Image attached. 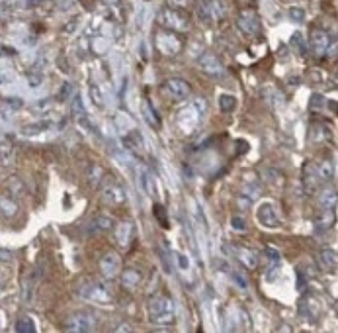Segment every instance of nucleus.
<instances>
[{"instance_id": "nucleus-1", "label": "nucleus", "mask_w": 338, "mask_h": 333, "mask_svg": "<svg viewBox=\"0 0 338 333\" xmlns=\"http://www.w3.org/2000/svg\"><path fill=\"white\" fill-rule=\"evenodd\" d=\"M147 312H149V320L158 328H168L176 322V306L172 298L164 294H158L149 300Z\"/></svg>"}, {"instance_id": "nucleus-26", "label": "nucleus", "mask_w": 338, "mask_h": 333, "mask_svg": "<svg viewBox=\"0 0 338 333\" xmlns=\"http://www.w3.org/2000/svg\"><path fill=\"white\" fill-rule=\"evenodd\" d=\"M102 178H104V170L100 165H92L88 168V184L92 188H98L102 184Z\"/></svg>"}, {"instance_id": "nucleus-46", "label": "nucleus", "mask_w": 338, "mask_h": 333, "mask_svg": "<svg viewBox=\"0 0 338 333\" xmlns=\"http://www.w3.org/2000/svg\"><path fill=\"white\" fill-rule=\"evenodd\" d=\"M14 259V255L10 253V251H6V249H0V261H4V263H10Z\"/></svg>"}, {"instance_id": "nucleus-8", "label": "nucleus", "mask_w": 338, "mask_h": 333, "mask_svg": "<svg viewBox=\"0 0 338 333\" xmlns=\"http://www.w3.org/2000/svg\"><path fill=\"white\" fill-rule=\"evenodd\" d=\"M154 41H156V47H158V51H160V53H164V55H176V53L180 51V47H182V41H180V37H178V35H176L174 32L156 33Z\"/></svg>"}, {"instance_id": "nucleus-11", "label": "nucleus", "mask_w": 338, "mask_h": 333, "mask_svg": "<svg viewBox=\"0 0 338 333\" xmlns=\"http://www.w3.org/2000/svg\"><path fill=\"white\" fill-rule=\"evenodd\" d=\"M329 43H331V37H329L327 32H323V30H313V32H311L309 45H311V51H313L317 57H323V55L329 51Z\"/></svg>"}, {"instance_id": "nucleus-25", "label": "nucleus", "mask_w": 338, "mask_h": 333, "mask_svg": "<svg viewBox=\"0 0 338 333\" xmlns=\"http://www.w3.org/2000/svg\"><path fill=\"white\" fill-rule=\"evenodd\" d=\"M264 180L272 188H279L283 184V174L279 170H276V168H268V170H264Z\"/></svg>"}, {"instance_id": "nucleus-14", "label": "nucleus", "mask_w": 338, "mask_h": 333, "mask_svg": "<svg viewBox=\"0 0 338 333\" xmlns=\"http://www.w3.org/2000/svg\"><path fill=\"white\" fill-rule=\"evenodd\" d=\"M237 26H239V28H241L245 33H256L258 30H260V22H258L256 12H252V10H245V12L239 16Z\"/></svg>"}, {"instance_id": "nucleus-49", "label": "nucleus", "mask_w": 338, "mask_h": 333, "mask_svg": "<svg viewBox=\"0 0 338 333\" xmlns=\"http://www.w3.org/2000/svg\"><path fill=\"white\" fill-rule=\"evenodd\" d=\"M176 257H178V265H180V268H182V270L190 268V261L186 259L184 255H176Z\"/></svg>"}, {"instance_id": "nucleus-50", "label": "nucleus", "mask_w": 338, "mask_h": 333, "mask_svg": "<svg viewBox=\"0 0 338 333\" xmlns=\"http://www.w3.org/2000/svg\"><path fill=\"white\" fill-rule=\"evenodd\" d=\"M116 332H131V326H127V324H125V326H120Z\"/></svg>"}, {"instance_id": "nucleus-24", "label": "nucleus", "mask_w": 338, "mask_h": 333, "mask_svg": "<svg viewBox=\"0 0 338 333\" xmlns=\"http://www.w3.org/2000/svg\"><path fill=\"white\" fill-rule=\"evenodd\" d=\"M6 188H8V194H10L12 198H16V196L20 198V196L24 194V188H26V186H24V182H22L20 178L10 176V178H8V182H6Z\"/></svg>"}, {"instance_id": "nucleus-34", "label": "nucleus", "mask_w": 338, "mask_h": 333, "mask_svg": "<svg viewBox=\"0 0 338 333\" xmlns=\"http://www.w3.org/2000/svg\"><path fill=\"white\" fill-rule=\"evenodd\" d=\"M90 96H92V102L96 104V108H104L106 100H104V94H102L98 84H90Z\"/></svg>"}, {"instance_id": "nucleus-48", "label": "nucleus", "mask_w": 338, "mask_h": 333, "mask_svg": "<svg viewBox=\"0 0 338 333\" xmlns=\"http://www.w3.org/2000/svg\"><path fill=\"white\" fill-rule=\"evenodd\" d=\"M190 2H192V0H170V4H172L174 8H178V10H180V8H186Z\"/></svg>"}, {"instance_id": "nucleus-5", "label": "nucleus", "mask_w": 338, "mask_h": 333, "mask_svg": "<svg viewBox=\"0 0 338 333\" xmlns=\"http://www.w3.org/2000/svg\"><path fill=\"white\" fill-rule=\"evenodd\" d=\"M78 296L100 302V304H106V302L112 300V292L102 282H82L80 288H78Z\"/></svg>"}, {"instance_id": "nucleus-29", "label": "nucleus", "mask_w": 338, "mask_h": 333, "mask_svg": "<svg viewBox=\"0 0 338 333\" xmlns=\"http://www.w3.org/2000/svg\"><path fill=\"white\" fill-rule=\"evenodd\" d=\"M317 170H319V176H321L323 182H325V180H331V178L335 176V168H333V163H331L329 159H325L323 163H319V165H317Z\"/></svg>"}, {"instance_id": "nucleus-38", "label": "nucleus", "mask_w": 338, "mask_h": 333, "mask_svg": "<svg viewBox=\"0 0 338 333\" xmlns=\"http://www.w3.org/2000/svg\"><path fill=\"white\" fill-rule=\"evenodd\" d=\"M192 104L196 106V110H198V112H200L202 116H203V114L207 112V100L203 98V96H196V98L192 100Z\"/></svg>"}, {"instance_id": "nucleus-9", "label": "nucleus", "mask_w": 338, "mask_h": 333, "mask_svg": "<svg viewBox=\"0 0 338 333\" xmlns=\"http://www.w3.org/2000/svg\"><path fill=\"white\" fill-rule=\"evenodd\" d=\"M200 120H202V114L196 110L194 104H190L188 108H182V110L178 112V126H180V130L184 133L194 132V130L198 128Z\"/></svg>"}, {"instance_id": "nucleus-41", "label": "nucleus", "mask_w": 338, "mask_h": 333, "mask_svg": "<svg viewBox=\"0 0 338 333\" xmlns=\"http://www.w3.org/2000/svg\"><path fill=\"white\" fill-rule=\"evenodd\" d=\"M252 202H254V200H250L248 196H245V194L239 192V196H237V206H239V210H248Z\"/></svg>"}, {"instance_id": "nucleus-2", "label": "nucleus", "mask_w": 338, "mask_h": 333, "mask_svg": "<svg viewBox=\"0 0 338 333\" xmlns=\"http://www.w3.org/2000/svg\"><path fill=\"white\" fill-rule=\"evenodd\" d=\"M96 328V318L90 312H74L63 322V330L68 333H88Z\"/></svg>"}, {"instance_id": "nucleus-40", "label": "nucleus", "mask_w": 338, "mask_h": 333, "mask_svg": "<svg viewBox=\"0 0 338 333\" xmlns=\"http://www.w3.org/2000/svg\"><path fill=\"white\" fill-rule=\"evenodd\" d=\"M72 108H74V116H76V118H80V116H86V112H84V106H82V98H80V96H74Z\"/></svg>"}, {"instance_id": "nucleus-36", "label": "nucleus", "mask_w": 338, "mask_h": 333, "mask_svg": "<svg viewBox=\"0 0 338 333\" xmlns=\"http://www.w3.org/2000/svg\"><path fill=\"white\" fill-rule=\"evenodd\" d=\"M198 20L202 24H211V12L207 6H198Z\"/></svg>"}, {"instance_id": "nucleus-18", "label": "nucleus", "mask_w": 338, "mask_h": 333, "mask_svg": "<svg viewBox=\"0 0 338 333\" xmlns=\"http://www.w3.org/2000/svg\"><path fill=\"white\" fill-rule=\"evenodd\" d=\"M122 284L127 290H135L141 284V272L137 268H127L122 274Z\"/></svg>"}, {"instance_id": "nucleus-21", "label": "nucleus", "mask_w": 338, "mask_h": 333, "mask_svg": "<svg viewBox=\"0 0 338 333\" xmlns=\"http://www.w3.org/2000/svg\"><path fill=\"white\" fill-rule=\"evenodd\" d=\"M131 224L129 222H122V224H118V228H116V241L122 245V247H127L129 245V239H131Z\"/></svg>"}, {"instance_id": "nucleus-22", "label": "nucleus", "mask_w": 338, "mask_h": 333, "mask_svg": "<svg viewBox=\"0 0 338 333\" xmlns=\"http://www.w3.org/2000/svg\"><path fill=\"white\" fill-rule=\"evenodd\" d=\"M319 204L323 206V210H335V206H337V190L335 188H325L321 192Z\"/></svg>"}, {"instance_id": "nucleus-23", "label": "nucleus", "mask_w": 338, "mask_h": 333, "mask_svg": "<svg viewBox=\"0 0 338 333\" xmlns=\"http://www.w3.org/2000/svg\"><path fill=\"white\" fill-rule=\"evenodd\" d=\"M299 314L303 318H309V320H315L317 318V306L311 298H301L299 302Z\"/></svg>"}, {"instance_id": "nucleus-7", "label": "nucleus", "mask_w": 338, "mask_h": 333, "mask_svg": "<svg viewBox=\"0 0 338 333\" xmlns=\"http://www.w3.org/2000/svg\"><path fill=\"white\" fill-rule=\"evenodd\" d=\"M162 92L168 96V98L176 100V102H180V100H186L190 96V84L186 83L184 79H166L164 81V84H162Z\"/></svg>"}, {"instance_id": "nucleus-30", "label": "nucleus", "mask_w": 338, "mask_h": 333, "mask_svg": "<svg viewBox=\"0 0 338 333\" xmlns=\"http://www.w3.org/2000/svg\"><path fill=\"white\" fill-rule=\"evenodd\" d=\"M16 210H18V204H16L14 198H0V212H2L6 218L14 216Z\"/></svg>"}, {"instance_id": "nucleus-17", "label": "nucleus", "mask_w": 338, "mask_h": 333, "mask_svg": "<svg viewBox=\"0 0 338 333\" xmlns=\"http://www.w3.org/2000/svg\"><path fill=\"white\" fill-rule=\"evenodd\" d=\"M141 188L149 198H158V184H156V178H154L153 172H143L141 174Z\"/></svg>"}, {"instance_id": "nucleus-19", "label": "nucleus", "mask_w": 338, "mask_h": 333, "mask_svg": "<svg viewBox=\"0 0 338 333\" xmlns=\"http://www.w3.org/2000/svg\"><path fill=\"white\" fill-rule=\"evenodd\" d=\"M125 145H127L131 151H135V153L145 151V139H143V135L137 132V130H133V132L125 137Z\"/></svg>"}, {"instance_id": "nucleus-20", "label": "nucleus", "mask_w": 338, "mask_h": 333, "mask_svg": "<svg viewBox=\"0 0 338 333\" xmlns=\"http://www.w3.org/2000/svg\"><path fill=\"white\" fill-rule=\"evenodd\" d=\"M143 116H145V120H147V124H149L151 128H156V130L160 128V118L156 116V110H154L153 104L147 98L143 100Z\"/></svg>"}, {"instance_id": "nucleus-12", "label": "nucleus", "mask_w": 338, "mask_h": 333, "mask_svg": "<svg viewBox=\"0 0 338 333\" xmlns=\"http://www.w3.org/2000/svg\"><path fill=\"white\" fill-rule=\"evenodd\" d=\"M235 257H237V261L241 263L243 266L246 268H256L258 266V255H256V251L254 249H250V247H246V245H235Z\"/></svg>"}, {"instance_id": "nucleus-37", "label": "nucleus", "mask_w": 338, "mask_h": 333, "mask_svg": "<svg viewBox=\"0 0 338 333\" xmlns=\"http://www.w3.org/2000/svg\"><path fill=\"white\" fill-rule=\"evenodd\" d=\"M154 216L158 218V222H160V226H162V228H168V222H166V212H164V208H162L160 204H154Z\"/></svg>"}, {"instance_id": "nucleus-42", "label": "nucleus", "mask_w": 338, "mask_h": 333, "mask_svg": "<svg viewBox=\"0 0 338 333\" xmlns=\"http://www.w3.org/2000/svg\"><path fill=\"white\" fill-rule=\"evenodd\" d=\"M70 92H72V84L70 83H65L61 86V90H59V100H68V96H70Z\"/></svg>"}, {"instance_id": "nucleus-4", "label": "nucleus", "mask_w": 338, "mask_h": 333, "mask_svg": "<svg viewBox=\"0 0 338 333\" xmlns=\"http://www.w3.org/2000/svg\"><path fill=\"white\" fill-rule=\"evenodd\" d=\"M158 24H162L170 32H182L188 28V16L178 8H162L158 14Z\"/></svg>"}, {"instance_id": "nucleus-13", "label": "nucleus", "mask_w": 338, "mask_h": 333, "mask_svg": "<svg viewBox=\"0 0 338 333\" xmlns=\"http://www.w3.org/2000/svg\"><path fill=\"white\" fill-rule=\"evenodd\" d=\"M120 266H122V263H120V257L116 253H106L100 261V270L106 278H114L120 272Z\"/></svg>"}, {"instance_id": "nucleus-33", "label": "nucleus", "mask_w": 338, "mask_h": 333, "mask_svg": "<svg viewBox=\"0 0 338 333\" xmlns=\"http://www.w3.org/2000/svg\"><path fill=\"white\" fill-rule=\"evenodd\" d=\"M49 130V122H39V124H30L26 128H22V133L24 135H37V133Z\"/></svg>"}, {"instance_id": "nucleus-16", "label": "nucleus", "mask_w": 338, "mask_h": 333, "mask_svg": "<svg viewBox=\"0 0 338 333\" xmlns=\"http://www.w3.org/2000/svg\"><path fill=\"white\" fill-rule=\"evenodd\" d=\"M321 182H323V180H321V176H319L317 165H311V163H307V165H305V174H303V184H305V190H307V192L315 190V188H317Z\"/></svg>"}, {"instance_id": "nucleus-39", "label": "nucleus", "mask_w": 338, "mask_h": 333, "mask_svg": "<svg viewBox=\"0 0 338 333\" xmlns=\"http://www.w3.org/2000/svg\"><path fill=\"white\" fill-rule=\"evenodd\" d=\"M289 16H291V20H295V22H303V20H305V10L293 6V8H289Z\"/></svg>"}, {"instance_id": "nucleus-47", "label": "nucleus", "mask_w": 338, "mask_h": 333, "mask_svg": "<svg viewBox=\"0 0 338 333\" xmlns=\"http://www.w3.org/2000/svg\"><path fill=\"white\" fill-rule=\"evenodd\" d=\"M264 251H266V255H268L272 261H279V253H277L274 247H266Z\"/></svg>"}, {"instance_id": "nucleus-43", "label": "nucleus", "mask_w": 338, "mask_h": 333, "mask_svg": "<svg viewBox=\"0 0 338 333\" xmlns=\"http://www.w3.org/2000/svg\"><path fill=\"white\" fill-rule=\"evenodd\" d=\"M233 280L237 282L239 288H246V286H248V284H246V276L245 274H241L239 270H233Z\"/></svg>"}, {"instance_id": "nucleus-10", "label": "nucleus", "mask_w": 338, "mask_h": 333, "mask_svg": "<svg viewBox=\"0 0 338 333\" xmlns=\"http://www.w3.org/2000/svg\"><path fill=\"white\" fill-rule=\"evenodd\" d=\"M200 69L207 77H223V73H225L223 63L219 61V57H217L215 53H209V51L200 57Z\"/></svg>"}, {"instance_id": "nucleus-3", "label": "nucleus", "mask_w": 338, "mask_h": 333, "mask_svg": "<svg viewBox=\"0 0 338 333\" xmlns=\"http://www.w3.org/2000/svg\"><path fill=\"white\" fill-rule=\"evenodd\" d=\"M100 196L104 200V204H108V206H122L125 202V190L114 176H104Z\"/></svg>"}, {"instance_id": "nucleus-31", "label": "nucleus", "mask_w": 338, "mask_h": 333, "mask_svg": "<svg viewBox=\"0 0 338 333\" xmlns=\"http://www.w3.org/2000/svg\"><path fill=\"white\" fill-rule=\"evenodd\" d=\"M114 226H116V222H114V218H110V216H98V218L94 220V228L100 230V232H110Z\"/></svg>"}, {"instance_id": "nucleus-15", "label": "nucleus", "mask_w": 338, "mask_h": 333, "mask_svg": "<svg viewBox=\"0 0 338 333\" xmlns=\"http://www.w3.org/2000/svg\"><path fill=\"white\" fill-rule=\"evenodd\" d=\"M317 261H319L321 268H325V270H337L338 265L337 251L335 249H321L319 255H317Z\"/></svg>"}, {"instance_id": "nucleus-44", "label": "nucleus", "mask_w": 338, "mask_h": 333, "mask_svg": "<svg viewBox=\"0 0 338 333\" xmlns=\"http://www.w3.org/2000/svg\"><path fill=\"white\" fill-rule=\"evenodd\" d=\"M231 226H233V230H239V232H243L246 228L245 220L239 218V216H233V218H231Z\"/></svg>"}, {"instance_id": "nucleus-35", "label": "nucleus", "mask_w": 338, "mask_h": 333, "mask_svg": "<svg viewBox=\"0 0 338 333\" xmlns=\"http://www.w3.org/2000/svg\"><path fill=\"white\" fill-rule=\"evenodd\" d=\"M14 145L10 141H0V161H8L12 157Z\"/></svg>"}, {"instance_id": "nucleus-45", "label": "nucleus", "mask_w": 338, "mask_h": 333, "mask_svg": "<svg viewBox=\"0 0 338 333\" xmlns=\"http://www.w3.org/2000/svg\"><path fill=\"white\" fill-rule=\"evenodd\" d=\"M293 43L297 45L299 53H301V55H305V45H303V37H301V33H295V35H293Z\"/></svg>"}, {"instance_id": "nucleus-6", "label": "nucleus", "mask_w": 338, "mask_h": 333, "mask_svg": "<svg viewBox=\"0 0 338 333\" xmlns=\"http://www.w3.org/2000/svg\"><path fill=\"white\" fill-rule=\"evenodd\" d=\"M256 222L262 226V228H268V230H276L279 228V216L276 212V206L272 202H262L258 208H256Z\"/></svg>"}, {"instance_id": "nucleus-28", "label": "nucleus", "mask_w": 338, "mask_h": 333, "mask_svg": "<svg viewBox=\"0 0 338 333\" xmlns=\"http://www.w3.org/2000/svg\"><path fill=\"white\" fill-rule=\"evenodd\" d=\"M16 332L18 333H33L35 332V324H33V320L28 318V316H22V318H18L16 320Z\"/></svg>"}, {"instance_id": "nucleus-27", "label": "nucleus", "mask_w": 338, "mask_h": 333, "mask_svg": "<svg viewBox=\"0 0 338 333\" xmlns=\"http://www.w3.org/2000/svg\"><path fill=\"white\" fill-rule=\"evenodd\" d=\"M35 274H30L26 280H24V286H22V298L24 302H31L33 300V290H35Z\"/></svg>"}, {"instance_id": "nucleus-32", "label": "nucleus", "mask_w": 338, "mask_h": 333, "mask_svg": "<svg viewBox=\"0 0 338 333\" xmlns=\"http://www.w3.org/2000/svg\"><path fill=\"white\" fill-rule=\"evenodd\" d=\"M235 106H237V98L235 96H231V94H221L219 96V108L223 112H233Z\"/></svg>"}]
</instances>
